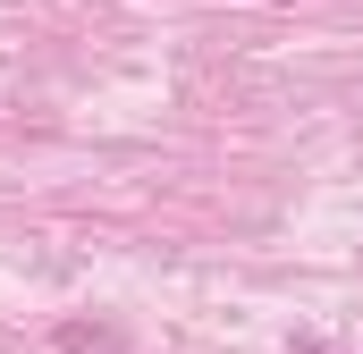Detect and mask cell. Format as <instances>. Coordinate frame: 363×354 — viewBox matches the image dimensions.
<instances>
[]
</instances>
